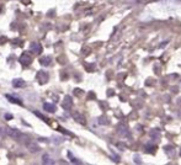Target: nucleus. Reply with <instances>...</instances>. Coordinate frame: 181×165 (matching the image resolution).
Masks as SVG:
<instances>
[{
	"instance_id": "nucleus-1",
	"label": "nucleus",
	"mask_w": 181,
	"mask_h": 165,
	"mask_svg": "<svg viewBox=\"0 0 181 165\" xmlns=\"http://www.w3.org/2000/svg\"><path fill=\"white\" fill-rule=\"evenodd\" d=\"M18 62H20V64H21V65L27 67V65H30V64H31V62H32V58L29 56V54L24 53V54H21V56H20V58H18Z\"/></svg>"
},
{
	"instance_id": "nucleus-2",
	"label": "nucleus",
	"mask_w": 181,
	"mask_h": 165,
	"mask_svg": "<svg viewBox=\"0 0 181 165\" xmlns=\"http://www.w3.org/2000/svg\"><path fill=\"white\" fill-rule=\"evenodd\" d=\"M30 51L33 54H40L42 52V46H41L38 42H32L30 44Z\"/></svg>"
},
{
	"instance_id": "nucleus-3",
	"label": "nucleus",
	"mask_w": 181,
	"mask_h": 165,
	"mask_svg": "<svg viewBox=\"0 0 181 165\" xmlns=\"http://www.w3.org/2000/svg\"><path fill=\"white\" fill-rule=\"evenodd\" d=\"M6 133H8L9 136H10L11 138H14V139H20V138H21V133H20V131L15 130V128H8Z\"/></svg>"
},
{
	"instance_id": "nucleus-4",
	"label": "nucleus",
	"mask_w": 181,
	"mask_h": 165,
	"mask_svg": "<svg viewBox=\"0 0 181 165\" xmlns=\"http://www.w3.org/2000/svg\"><path fill=\"white\" fill-rule=\"evenodd\" d=\"M37 79H38L40 84H46V82L48 81V74L44 70H41V72H38V74H37Z\"/></svg>"
},
{
	"instance_id": "nucleus-5",
	"label": "nucleus",
	"mask_w": 181,
	"mask_h": 165,
	"mask_svg": "<svg viewBox=\"0 0 181 165\" xmlns=\"http://www.w3.org/2000/svg\"><path fill=\"white\" fill-rule=\"evenodd\" d=\"M51 63H52V58H51V56H44V57L40 58V64H41V65L48 67V65H51Z\"/></svg>"
},
{
	"instance_id": "nucleus-6",
	"label": "nucleus",
	"mask_w": 181,
	"mask_h": 165,
	"mask_svg": "<svg viewBox=\"0 0 181 165\" xmlns=\"http://www.w3.org/2000/svg\"><path fill=\"white\" fill-rule=\"evenodd\" d=\"M72 105H73V102H72V97H70V96H66V97H64V101H63V104H62L63 108L70 110Z\"/></svg>"
},
{
	"instance_id": "nucleus-7",
	"label": "nucleus",
	"mask_w": 181,
	"mask_h": 165,
	"mask_svg": "<svg viewBox=\"0 0 181 165\" xmlns=\"http://www.w3.org/2000/svg\"><path fill=\"white\" fill-rule=\"evenodd\" d=\"M43 108H44V111H47V112H51V113H53L57 111V107H55V105L54 104H49V102H46L43 105Z\"/></svg>"
},
{
	"instance_id": "nucleus-8",
	"label": "nucleus",
	"mask_w": 181,
	"mask_h": 165,
	"mask_svg": "<svg viewBox=\"0 0 181 165\" xmlns=\"http://www.w3.org/2000/svg\"><path fill=\"white\" fill-rule=\"evenodd\" d=\"M26 85V82L25 80H22V79H14L12 80V86L14 88H22V86H25Z\"/></svg>"
},
{
	"instance_id": "nucleus-9",
	"label": "nucleus",
	"mask_w": 181,
	"mask_h": 165,
	"mask_svg": "<svg viewBox=\"0 0 181 165\" xmlns=\"http://www.w3.org/2000/svg\"><path fill=\"white\" fill-rule=\"evenodd\" d=\"M6 97H8V100H10V102H12V104H16V105H20V106H22V101L20 99H17V97H14V96H11V95H6Z\"/></svg>"
},
{
	"instance_id": "nucleus-10",
	"label": "nucleus",
	"mask_w": 181,
	"mask_h": 165,
	"mask_svg": "<svg viewBox=\"0 0 181 165\" xmlns=\"http://www.w3.org/2000/svg\"><path fill=\"white\" fill-rule=\"evenodd\" d=\"M54 162L52 160V158L49 157L48 154H44L43 155V164H53Z\"/></svg>"
},
{
	"instance_id": "nucleus-11",
	"label": "nucleus",
	"mask_w": 181,
	"mask_h": 165,
	"mask_svg": "<svg viewBox=\"0 0 181 165\" xmlns=\"http://www.w3.org/2000/svg\"><path fill=\"white\" fill-rule=\"evenodd\" d=\"M75 118L78 120V122L83 123V125H84V123H85V120H84V117H81V116H79V115H76V116H75Z\"/></svg>"
}]
</instances>
